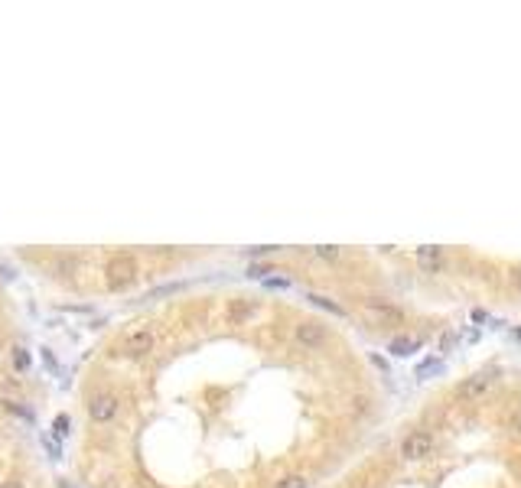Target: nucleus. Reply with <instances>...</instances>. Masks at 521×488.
I'll list each match as a JSON object with an SVG mask.
<instances>
[{
    "label": "nucleus",
    "instance_id": "nucleus-6",
    "mask_svg": "<svg viewBox=\"0 0 521 488\" xmlns=\"http://www.w3.org/2000/svg\"><path fill=\"white\" fill-rule=\"evenodd\" d=\"M297 342L306 348H320L326 342V326L322 322H300L297 326Z\"/></svg>",
    "mask_w": 521,
    "mask_h": 488
},
{
    "label": "nucleus",
    "instance_id": "nucleus-11",
    "mask_svg": "<svg viewBox=\"0 0 521 488\" xmlns=\"http://www.w3.org/2000/svg\"><path fill=\"white\" fill-rule=\"evenodd\" d=\"M10 361H13V371L23 375V371L29 368V352L23 345H13V348H10Z\"/></svg>",
    "mask_w": 521,
    "mask_h": 488
},
{
    "label": "nucleus",
    "instance_id": "nucleus-5",
    "mask_svg": "<svg viewBox=\"0 0 521 488\" xmlns=\"http://www.w3.org/2000/svg\"><path fill=\"white\" fill-rule=\"evenodd\" d=\"M153 342H157V336H153L150 329H137V332H131V336L124 338V352L131 358H143L153 352Z\"/></svg>",
    "mask_w": 521,
    "mask_h": 488
},
{
    "label": "nucleus",
    "instance_id": "nucleus-7",
    "mask_svg": "<svg viewBox=\"0 0 521 488\" xmlns=\"http://www.w3.org/2000/svg\"><path fill=\"white\" fill-rule=\"evenodd\" d=\"M417 264L430 273H440L443 271V247L436 244H427V247H417Z\"/></svg>",
    "mask_w": 521,
    "mask_h": 488
},
{
    "label": "nucleus",
    "instance_id": "nucleus-13",
    "mask_svg": "<svg viewBox=\"0 0 521 488\" xmlns=\"http://www.w3.org/2000/svg\"><path fill=\"white\" fill-rule=\"evenodd\" d=\"M443 371V361L440 358H430V361H424V365H417V378H434Z\"/></svg>",
    "mask_w": 521,
    "mask_h": 488
},
{
    "label": "nucleus",
    "instance_id": "nucleus-17",
    "mask_svg": "<svg viewBox=\"0 0 521 488\" xmlns=\"http://www.w3.org/2000/svg\"><path fill=\"white\" fill-rule=\"evenodd\" d=\"M66 426H69V417H59V420H56V433H66Z\"/></svg>",
    "mask_w": 521,
    "mask_h": 488
},
{
    "label": "nucleus",
    "instance_id": "nucleus-8",
    "mask_svg": "<svg viewBox=\"0 0 521 488\" xmlns=\"http://www.w3.org/2000/svg\"><path fill=\"white\" fill-rule=\"evenodd\" d=\"M76 271H78V257H72V254H59V257L49 261V273L59 277V280H69Z\"/></svg>",
    "mask_w": 521,
    "mask_h": 488
},
{
    "label": "nucleus",
    "instance_id": "nucleus-9",
    "mask_svg": "<svg viewBox=\"0 0 521 488\" xmlns=\"http://www.w3.org/2000/svg\"><path fill=\"white\" fill-rule=\"evenodd\" d=\"M417 348H420V338H417V336H398V338H394V342L388 345V352H391L394 358H408V355H414Z\"/></svg>",
    "mask_w": 521,
    "mask_h": 488
},
{
    "label": "nucleus",
    "instance_id": "nucleus-3",
    "mask_svg": "<svg viewBox=\"0 0 521 488\" xmlns=\"http://www.w3.org/2000/svg\"><path fill=\"white\" fill-rule=\"evenodd\" d=\"M114 413H117V397H114L111 391H98V394L88 397V417L95 423L114 420Z\"/></svg>",
    "mask_w": 521,
    "mask_h": 488
},
{
    "label": "nucleus",
    "instance_id": "nucleus-18",
    "mask_svg": "<svg viewBox=\"0 0 521 488\" xmlns=\"http://www.w3.org/2000/svg\"><path fill=\"white\" fill-rule=\"evenodd\" d=\"M0 488H23V485H20V482H3Z\"/></svg>",
    "mask_w": 521,
    "mask_h": 488
},
{
    "label": "nucleus",
    "instance_id": "nucleus-14",
    "mask_svg": "<svg viewBox=\"0 0 521 488\" xmlns=\"http://www.w3.org/2000/svg\"><path fill=\"white\" fill-rule=\"evenodd\" d=\"M313 254L322 257V261H339V257H342V251H339V247H332V244H320V247H313Z\"/></svg>",
    "mask_w": 521,
    "mask_h": 488
},
{
    "label": "nucleus",
    "instance_id": "nucleus-15",
    "mask_svg": "<svg viewBox=\"0 0 521 488\" xmlns=\"http://www.w3.org/2000/svg\"><path fill=\"white\" fill-rule=\"evenodd\" d=\"M264 287L267 290H290L294 283H290V277H264Z\"/></svg>",
    "mask_w": 521,
    "mask_h": 488
},
{
    "label": "nucleus",
    "instance_id": "nucleus-10",
    "mask_svg": "<svg viewBox=\"0 0 521 488\" xmlns=\"http://www.w3.org/2000/svg\"><path fill=\"white\" fill-rule=\"evenodd\" d=\"M489 385H492V378H489V375H476V378H469V381H463V385H459V397L483 394Z\"/></svg>",
    "mask_w": 521,
    "mask_h": 488
},
{
    "label": "nucleus",
    "instance_id": "nucleus-2",
    "mask_svg": "<svg viewBox=\"0 0 521 488\" xmlns=\"http://www.w3.org/2000/svg\"><path fill=\"white\" fill-rule=\"evenodd\" d=\"M430 450H434V436L427 430H414L401 440V456L408 462H417V459H424V456H430Z\"/></svg>",
    "mask_w": 521,
    "mask_h": 488
},
{
    "label": "nucleus",
    "instance_id": "nucleus-4",
    "mask_svg": "<svg viewBox=\"0 0 521 488\" xmlns=\"http://www.w3.org/2000/svg\"><path fill=\"white\" fill-rule=\"evenodd\" d=\"M365 313H369L371 320L375 322H381V326H388V322H401V306H394V303H388V300H365Z\"/></svg>",
    "mask_w": 521,
    "mask_h": 488
},
{
    "label": "nucleus",
    "instance_id": "nucleus-16",
    "mask_svg": "<svg viewBox=\"0 0 521 488\" xmlns=\"http://www.w3.org/2000/svg\"><path fill=\"white\" fill-rule=\"evenodd\" d=\"M274 488H306V479L304 475H287V479H280Z\"/></svg>",
    "mask_w": 521,
    "mask_h": 488
},
{
    "label": "nucleus",
    "instance_id": "nucleus-12",
    "mask_svg": "<svg viewBox=\"0 0 521 488\" xmlns=\"http://www.w3.org/2000/svg\"><path fill=\"white\" fill-rule=\"evenodd\" d=\"M306 300L313 303V306H320V310H326V313H332V316H342V306L339 303H332V300H326V296H320V293H310Z\"/></svg>",
    "mask_w": 521,
    "mask_h": 488
},
{
    "label": "nucleus",
    "instance_id": "nucleus-1",
    "mask_svg": "<svg viewBox=\"0 0 521 488\" xmlns=\"http://www.w3.org/2000/svg\"><path fill=\"white\" fill-rule=\"evenodd\" d=\"M104 277H108V287H111V290H124V287H131L134 277H137V261H134L131 254H117V257L108 261Z\"/></svg>",
    "mask_w": 521,
    "mask_h": 488
}]
</instances>
